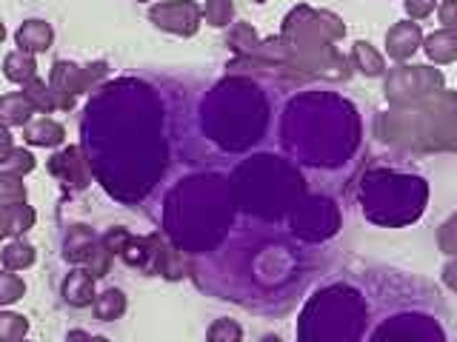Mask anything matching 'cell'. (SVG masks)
<instances>
[{
	"instance_id": "obj_1",
	"label": "cell",
	"mask_w": 457,
	"mask_h": 342,
	"mask_svg": "<svg viewBox=\"0 0 457 342\" xmlns=\"http://www.w3.org/2000/svg\"><path fill=\"white\" fill-rule=\"evenodd\" d=\"M343 35H346V23L335 12L312 9L306 4L295 6L280 26V40L289 46H332Z\"/></svg>"
},
{
	"instance_id": "obj_2",
	"label": "cell",
	"mask_w": 457,
	"mask_h": 342,
	"mask_svg": "<svg viewBox=\"0 0 457 342\" xmlns=\"http://www.w3.org/2000/svg\"><path fill=\"white\" fill-rule=\"evenodd\" d=\"M386 97L395 106H420L423 100L443 92V75L435 66H403L386 75Z\"/></svg>"
},
{
	"instance_id": "obj_3",
	"label": "cell",
	"mask_w": 457,
	"mask_h": 342,
	"mask_svg": "<svg viewBox=\"0 0 457 342\" xmlns=\"http://www.w3.org/2000/svg\"><path fill=\"white\" fill-rule=\"evenodd\" d=\"M149 20L163 32L192 37L197 35L200 20H204V9L195 0H161L149 9Z\"/></svg>"
},
{
	"instance_id": "obj_4",
	"label": "cell",
	"mask_w": 457,
	"mask_h": 342,
	"mask_svg": "<svg viewBox=\"0 0 457 342\" xmlns=\"http://www.w3.org/2000/svg\"><path fill=\"white\" fill-rule=\"evenodd\" d=\"M49 171L63 189H71V191H83L86 185L92 183V166L78 146L57 149L49 157Z\"/></svg>"
},
{
	"instance_id": "obj_5",
	"label": "cell",
	"mask_w": 457,
	"mask_h": 342,
	"mask_svg": "<svg viewBox=\"0 0 457 342\" xmlns=\"http://www.w3.org/2000/svg\"><path fill=\"white\" fill-rule=\"evenodd\" d=\"M106 75V66L104 63H95V66H78V63H69V61H57L52 66V75H49V86L54 92L69 94V97H78L83 92H89L92 86Z\"/></svg>"
},
{
	"instance_id": "obj_6",
	"label": "cell",
	"mask_w": 457,
	"mask_h": 342,
	"mask_svg": "<svg viewBox=\"0 0 457 342\" xmlns=\"http://www.w3.org/2000/svg\"><path fill=\"white\" fill-rule=\"evenodd\" d=\"M423 46V28L414 20H397L386 32V54L395 63H406Z\"/></svg>"
},
{
	"instance_id": "obj_7",
	"label": "cell",
	"mask_w": 457,
	"mask_h": 342,
	"mask_svg": "<svg viewBox=\"0 0 457 342\" xmlns=\"http://www.w3.org/2000/svg\"><path fill=\"white\" fill-rule=\"evenodd\" d=\"M23 94H26L29 103H32V109L40 111V114H46V118L52 111H71V109H75V97L54 92L52 86L46 80H40V77L29 80L23 86Z\"/></svg>"
},
{
	"instance_id": "obj_8",
	"label": "cell",
	"mask_w": 457,
	"mask_h": 342,
	"mask_svg": "<svg viewBox=\"0 0 457 342\" xmlns=\"http://www.w3.org/2000/svg\"><path fill=\"white\" fill-rule=\"evenodd\" d=\"M95 274L92 271H86L83 265L71 268L69 274L63 277V285H61V297L71 308H89L97 297V289H95Z\"/></svg>"
},
{
	"instance_id": "obj_9",
	"label": "cell",
	"mask_w": 457,
	"mask_h": 342,
	"mask_svg": "<svg viewBox=\"0 0 457 342\" xmlns=\"http://www.w3.org/2000/svg\"><path fill=\"white\" fill-rule=\"evenodd\" d=\"M23 140L29 146H40V149H57L66 142V128L63 123H57L46 114H40V118H32L26 126H23Z\"/></svg>"
},
{
	"instance_id": "obj_10",
	"label": "cell",
	"mask_w": 457,
	"mask_h": 342,
	"mask_svg": "<svg viewBox=\"0 0 457 342\" xmlns=\"http://www.w3.org/2000/svg\"><path fill=\"white\" fill-rule=\"evenodd\" d=\"M14 43H18V49L26 52V54H40V52L52 49L54 28L46 20H37V18L23 20L18 26V32H14Z\"/></svg>"
},
{
	"instance_id": "obj_11",
	"label": "cell",
	"mask_w": 457,
	"mask_h": 342,
	"mask_svg": "<svg viewBox=\"0 0 457 342\" xmlns=\"http://www.w3.org/2000/svg\"><path fill=\"white\" fill-rule=\"evenodd\" d=\"M100 248V237L92 232V228L86 225H75L66 232V240H63V256L78 265H86L92 260V254Z\"/></svg>"
},
{
	"instance_id": "obj_12",
	"label": "cell",
	"mask_w": 457,
	"mask_h": 342,
	"mask_svg": "<svg viewBox=\"0 0 457 342\" xmlns=\"http://www.w3.org/2000/svg\"><path fill=\"white\" fill-rule=\"evenodd\" d=\"M428 57L432 66H449L457 61V32H449V28H437L432 35H423V46H420Z\"/></svg>"
},
{
	"instance_id": "obj_13",
	"label": "cell",
	"mask_w": 457,
	"mask_h": 342,
	"mask_svg": "<svg viewBox=\"0 0 457 342\" xmlns=\"http://www.w3.org/2000/svg\"><path fill=\"white\" fill-rule=\"evenodd\" d=\"M32 103L26 100L23 92H6L0 94V126H26L32 120Z\"/></svg>"
},
{
	"instance_id": "obj_14",
	"label": "cell",
	"mask_w": 457,
	"mask_h": 342,
	"mask_svg": "<svg viewBox=\"0 0 457 342\" xmlns=\"http://www.w3.org/2000/svg\"><path fill=\"white\" fill-rule=\"evenodd\" d=\"M35 260H37L35 246H29V242L21 240V237L9 240L4 246V251H0V265H4L6 271H14V274H18V271L32 268Z\"/></svg>"
},
{
	"instance_id": "obj_15",
	"label": "cell",
	"mask_w": 457,
	"mask_h": 342,
	"mask_svg": "<svg viewBox=\"0 0 457 342\" xmlns=\"http://www.w3.org/2000/svg\"><path fill=\"white\" fill-rule=\"evenodd\" d=\"M352 63L354 69L366 77H380L386 75V57L366 40H357L352 46Z\"/></svg>"
},
{
	"instance_id": "obj_16",
	"label": "cell",
	"mask_w": 457,
	"mask_h": 342,
	"mask_svg": "<svg viewBox=\"0 0 457 342\" xmlns=\"http://www.w3.org/2000/svg\"><path fill=\"white\" fill-rule=\"evenodd\" d=\"M4 75H6V80H12V83L26 86L29 80H35V77H37V61H35L32 54H26V52H21V49H14V52H9V54L4 57Z\"/></svg>"
},
{
	"instance_id": "obj_17",
	"label": "cell",
	"mask_w": 457,
	"mask_h": 342,
	"mask_svg": "<svg viewBox=\"0 0 457 342\" xmlns=\"http://www.w3.org/2000/svg\"><path fill=\"white\" fill-rule=\"evenodd\" d=\"M92 314L100 320V322H114L120 320L126 314V294L120 289H106L95 297L92 303Z\"/></svg>"
},
{
	"instance_id": "obj_18",
	"label": "cell",
	"mask_w": 457,
	"mask_h": 342,
	"mask_svg": "<svg viewBox=\"0 0 457 342\" xmlns=\"http://www.w3.org/2000/svg\"><path fill=\"white\" fill-rule=\"evenodd\" d=\"M37 166L35 160V154L29 151V149H12L4 160H0V175H9V177H26V175H32Z\"/></svg>"
},
{
	"instance_id": "obj_19",
	"label": "cell",
	"mask_w": 457,
	"mask_h": 342,
	"mask_svg": "<svg viewBox=\"0 0 457 342\" xmlns=\"http://www.w3.org/2000/svg\"><path fill=\"white\" fill-rule=\"evenodd\" d=\"M6 223H9V237H23L29 228L37 223V211L29 203H14L6 206Z\"/></svg>"
},
{
	"instance_id": "obj_20",
	"label": "cell",
	"mask_w": 457,
	"mask_h": 342,
	"mask_svg": "<svg viewBox=\"0 0 457 342\" xmlns=\"http://www.w3.org/2000/svg\"><path fill=\"white\" fill-rule=\"evenodd\" d=\"M29 334V320L18 311H0V342H23Z\"/></svg>"
},
{
	"instance_id": "obj_21",
	"label": "cell",
	"mask_w": 457,
	"mask_h": 342,
	"mask_svg": "<svg viewBox=\"0 0 457 342\" xmlns=\"http://www.w3.org/2000/svg\"><path fill=\"white\" fill-rule=\"evenodd\" d=\"M23 297H26V282L14 271L0 268V308L21 303Z\"/></svg>"
},
{
	"instance_id": "obj_22",
	"label": "cell",
	"mask_w": 457,
	"mask_h": 342,
	"mask_svg": "<svg viewBox=\"0 0 457 342\" xmlns=\"http://www.w3.org/2000/svg\"><path fill=\"white\" fill-rule=\"evenodd\" d=\"M204 20L214 28H223L235 20V4L232 0H206L204 6Z\"/></svg>"
},
{
	"instance_id": "obj_23",
	"label": "cell",
	"mask_w": 457,
	"mask_h": 342,
	"mask_svg": "<svg viewBox=\"0 0 457 342\" xmlns=\"http://www.w3.org/2000/svg\"><path fill=\"white\" fill-rule=\"evenodd\" d=\"M206 342H243V328L232 317H220L209 325Z\"/></svg>"
},
{
	"instance_id": "obj_24",
	"label": "cell",
	"mask_w": 457,
	"mask_h": 342,
	"mask_svg": "<svg viewBox=\"0 0 457 342\" xmlns=\"http://www.w3.org/2000/svg\"><path fill=\"white\" fill-rule=\"evenodd\" d=\"M26 203V185L21 177L0 175V206H14Z\"/></svg>"
},
{
	"instance_id": "obj_25",
	"label": "cell",
	"mask_w": 457,
	"mask_h": 342,
	"mask_svg": "<svg viewBox=\"0 0 457 342\" xmlns=\"http://www.w3.org/2000/svg\"><path fill=\"white\" fill-rule=\"evenodd\" d=\"M437 248L449 256H457V214L437 228Z\"/></svg>"
},
{
	"instance_id": "obj_26",
	"label": "cell",
	"mask_w": 457,
	"mask_h": 342,
	"mask_svg": "<svg viewBox=\"0 0 457 342\" xmlns=\"http://www.w3.org/2000/svg\"><path fill=\"white\" fill-rule=\"evenodd\" d=\"M129 234L126 228H109V232L100 237V242H104V248L112 254V256H120L123 254V248H126V242H129Z\"/></svg>"
},
{
	"instance_id": "obj_27",
	"label": "cell",
	"mask_w": 457,
	"mask_h": 342,
	"mask_svg": "<svg viewBox=\"0 0 457 342\" xmlns=\"http://www.w3.org/2000/svg\"><path fill=\"white\" fill-rule=\"evenodd\" d=\"M437 0H406V12H409V20H426L428 14L435 12Z\"/></svg>"
},
{
	"instance_id": "obj_28",
	"label": "cell",
	"mask_w": 457,
	"mask_h": 342,
	"mask_svg": "<svg viewBox=\"0 0 457 342\" xmlns=\"http://www.w3.org/2000/svg\"><path fill=\"white\" fill-rule=\"evenodd\" d=\"M437 18H440L443 28L457 32V0H443V4L437 6Z\"/></svg>"
},
{
	"instance_id": "obj_29",
	"label": "cell",
	"mask_w": 457,
	"mask_h": 342,
	"mask_svg": "<svg viewBox=\"0 0 457 342\" xmlns=\"http://www.w3.org/2000/svg\"><path fill=\"white\" fill-rule=\"evenodd\" d=\"M257 32H254V28H249V26H237L235 28V35H232V49L237 52V54H243V43H249V54H252V46H254V43H257V37H254Z\"/></svg>"
},
{
	"instance_id": "obj_30",
	"label": "cell",
	"mask_w": 457,
	"mask_h": 342,
	"mask_svg": "<svg viewBox=\"0 0 457 342\" xmlns=\"http://www.w3.org/2000/svg\"><path fill=\"white\" fill-rule=\"evenodd\" d=\"M440 277H443V282H446L452 291H457V256H452V260L443 265V274Z\"/></svg>"
},
{
	"instance_id": "obj_31",
	"label": "cell",
	"mask_w": 457,
	"mask_h": 342,
	"mask_svg": "<svg viewBox=\"0 0 457 342\" xmlns=\"http://www.w3.org/2000/svg\"><path fill=\"white\" fill-rule=\"evenodd\" d=\"M14 149V137H12V132L6 126H0V160H4V157L9 154Z\"/></svg>"
},
{
	"instance_id": "obj_32",
	"label": "cell",
	"mask_w": 457,
	"mask_h": 342,
	"mask_svg": "<svg viewBox=\"0 0 457 342\" xmlns=\"http://www.w3.org/2000/svg\"><path fill=\"white\" fill-rule=\"evenodd\" d=\"M92 334L89 331H83V328H71V331L66 334V342H89Z\"/></svg>"
},
{
	"instance_id": "obj_33",
	"label": "cell",
	"mask_w": 457,
	"mask_h": 342,
	"mask_svg": "<svg viewBox=\"0 0 457 342\" xmlns=\"http://www.w3.org/2000/svg\"><path fill=\"white\" fill-rule=\"evenodd\" d=\"M9 240V223H6V206H0V242Z\"/></svg>"
},
{
	"instance_id": "obj_34",
	"label": "cell",
	"mask_w": 457,
	"mask_h": 342,
	"mask_svg": "<svg viewBox=\"0 0 457 342\" xmlns=\"http://www.w3.org/2000/svg\"><path fill=\"white\" fill-rule=\"evenodd\" d=\"M261 342H283V339H280V337H275V334H266Z\"/></svg>"
},
{
	"instance_id": "obj_35",
	"label": "cell",
	"mask_w": 457,
	"mask_h": 342,
	"mask_svg": "<svg viewBox=\"0 0 457 342\" xmlns=\"http://www.w3.org/2000/svg\"><path fill=\"white\" fill-rule=\"evenodd\" d=\"M6 40V26H4V20H0V43Z\"/></svg>"
},
{
	"instance_id": "obj_36",
	"label": "cell",
	"mask_w": 457,
	"mask_h": 342,
	"mask_svg": "<svg viewBox=\"0 0 457 342\" xmlns=\"http://www.w3.org/2000/svg\"><path fill=\"white\" fill-rule=\"evenodd\" d=\"M89 342H109V339H106V337H92Z\"/></svg>"
},
{
	"instance_id": "obj_37",
	"label": "cell",
	"mask_w": 457,
	"mask_h": 342,
	"mask_svg": "<svg viewBox=\"0 0 457 342\" xmlns=\"http://www.w3.org/2000/svg\"><path fill=\"white\" fill-rule=\"evenodd\" d=\"M252 4H266V0H252Z\"/></svg>"
},
{
	"instance_id": "obj_38",
	"label": "cell",
	"mask_w": 457,
	"mask_h": 342,
	"mask_svg": "<svg viewBox=\"0 0 457 342\" xmlns=\"http://www.w3.org/2000/svg\"><path fill=\"white\" fill-rule=\"evenodd\" d=\"M137 4H149V0H137Z\"/></svg>"
},
{
	"instance_id": "obj_39",
	"label": "cell",
	"mask_w": 457,
	"mask_h": 342,
	"mask_svg": "<svg viewBox=\"0 0 457 342\" xmlns=\"http://www.w3.org/2000/svg\"><path fill=\"white\" fill-rule=\"evenodd\" d=\"M23 342H29V339H23Z\"/></svg>"
}]
</instances>
